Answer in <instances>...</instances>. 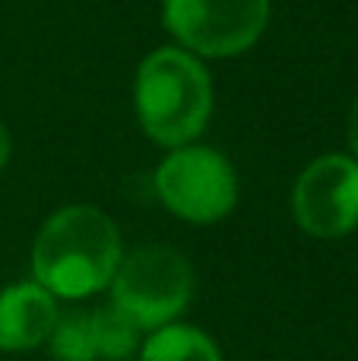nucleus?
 <instances>
[{"instance_id": "20e7f679", "label": "nucleus", "mask_w": 358, "mask_h": 361, "mask_svg": "<svg viewBox=\"0 0 358 361\" xmlns=\"http://www.w3.org/2000/svg\"><path fill=\"white\" fill-rule=\"evenodd\" d=\"M156 193L184 222L213 225L238 203L235 169L209 146H178L156 171Z\"/></svg>"}, {"instance_id": "39448f33", "label": "nucleus", "mask_w": 358, "mask_h": 361, "mask_svg": "<svg viewBox=\"0 0 358 361\" xmlns=\"http://www.w3.org/2000/svg\"><path fill=\"white\" fill-rule=\"evenodd\" d=\"M270 23V0H165V25L200 57L245 54Z\"/></svg>"}, {"instance_id": "423d86ee", "label": "nucleus", "mask_w": 358, "mask_h": 361, "mask_svg": "<svg viewBox=\"0 0 358 361\" xmlns=\"http://www.w3.org/2000/svg\"><path fill=\"white\" fill-rule=\"evenodd\" d=\"M292 212L311 238H346L358 228V159L321 156L292 187Z\"/></svg>"}, {"instance_id": "f8f14e48", "label": "nucleus", "mask_w": 358, "mask_h": 361, "mask_svg": "<svg viewBox=\"0 0 358 361\" xmlns=\"http://www.w3.org/2000/svg\"><path fill=\"white\" fill-rule=\"evenodd\" d=\"M6 162H10V133H6V127L0 124V171L6 169Z\"/></svg>"}, {"instance_id": "f257e3e1", "label": "nucleus", "mask_w": 358, "mask_h": 361, "mask_svg": "<svg viewBox=\"0 0 358 361\" xmlns=\"http://www.w3.org/2000/svg\"><path fill=\"white\" fill-rule=\"evenodd\" d=\"M124 257L118 225L95 206H63L42 225L32 276L54 298H89L111 286Z\"/></svg>"}, {"instance_id": "6e6552de", "label": "nucleus", "mask_w": 358, "mask_h": 361, "mask_svg": "<svg viewBox=\"0 0 358 361\" xmlns=\"http://www.w3.org/2000/svg\"><path fill=\"white\" fill-rule=\"evenodd\" d=\"M140 361H222V352L197 326L165 324L143 343Z\"/></svg>"}, {"instance_id": "7ed1b4c3", "label": "nucleus", "mask_w": 358, "mask_h": 361, "mask_svg": "<svg viewBox=\"0 0 358 361\" xmlns=\"http://www.w3.org/2000/svg\"><path fill=\"white\" fill-rule=\"evenodd\" d=\"M194 298V269L165 244H146L121 257L111 279V301L140 326L159 330L175 324Z\"/></svg>"}, {"instance_id": "1a4fd4ad", "label": "nucleus", "mask_w": 358, "mask_h": 361, "mask_svg": "<svg viewBox=\"0 0 358 361\" xmlns=\"http://www.w3.org/2000/svg\"><path fill=\"white\" fill-rule=\"evenodd\" d=\"M92 317V336H95V352L105 361H127L140 349V326L121 311L114 301L105 307L89 314Z\"/></svg>"}, {"instance_id": "9b49d317", "label": "nucleus", "mask_w": 358, "mask_h": 361, "mask_svg": "<svg viewBox=\"0 0 358 361\" xmlns=\"http://www.w3.org/2000/svg\"><path fill=\"white\" fill-rule=\"evenodd\" d=\"M346 133H349V146H352V156L358 159V99L349 108V121H346Z\"/></svg>"}, {"instance_id": "f03ea898", "label": "nucleus", "mask_w": 358, "mask_h": 361, "mask_svg": "<svg viewBox=\"0 0 358 361\" xmlns=\"http://www.w3.org/2000/svg\"><path fill=\"white\" fill-rule=\"evenodd\" d=\"M133 105L146 137L165 149H178L206 130L213 114V82L197 54L184 48H159L140 63Z\"/></svg>"}, {"instance_id": "9d476101", "label": "nucleus", "mask_w": 358, "mask_h": 361, "mask_svg": "<svg viewBox=\"0 0 358 361\" xmlns=\"http://www.w3.org/2000/svg\"><path fill=\"white\" fill-rule=\"evenodd\" d=\"M48 352L54 361H95V336H92V317L82 311L57 317L54 330L48 336Z\"/></svg>"}, {"instance_id": "0eeeda50", "label": "nucleus", "mask_w": 358, "mask_h": 361, "mask_svg": "<svg viewBox=\"0 0 358 361\" xmlns=\"http://www.w3.org/2000/svg\"><path fill=\"white\" fill-rule=\"evenodd\" d=\"M57 317V298L38 282H16L0 292V352H25L48 343Z\"/></svg>"}]
</instances>
